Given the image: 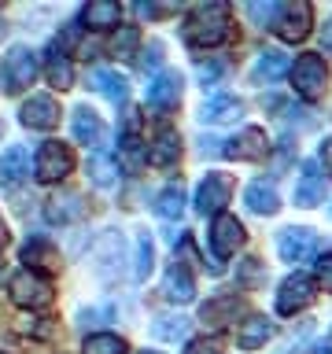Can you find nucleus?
<instances>
[{"label": "nucleus", "mask_w": 332, "mask_h": 354, "mask_svg": "<svg viewBox=\"0 0 332 354\" xmlns=\"http://www.w3.org/2000/svg\"><path fill=\"white\" fill-rule=\"evenodd\" d=\"M229 37V4L210 0V4H196L185 19V41L192 48H214Z\"/></svg>", "instance_id": "1"}, {"label": "nucleus", "mask_w": 332, "mask_h": 354, "mask_svg": "<svg viewBox=\"0 0 332 354\" xmlns=\"http://www.w3.org/2000/svg\"><path fill=\"white\" fill-rule=\"evenodd\" d=\"M8 292H11V303L22 306V310H44V306H52V299H55L52 281L41 277L37 270H19L11 277Z\"/></svg>", "instance_id": "2"}, {"label": "nucleus", "mask_w": 332, "mask_h": 354, "mask_svg": "<svg viewBox=\"0 0 332 354\" xmlns=\"http://www.w3.org/2000/svg\"><path fill=\"white\" fill-rule=\"evenodd\" d=\"M292 85H295V93L303 96V100H317L321 93H325V85H329V66L321 55L314 52H306V55H299V59L292 63Z\"/></svg>", "instance_id": "3"}, {"label": "nucleus", "mask_w": 332, "mask_h": 354, "mask_svg": "<svg viewBox=\"0 0 332 354\" xmlns=\"http://www.w3.org/2000/svg\"><path fill=\"white\" fill-rule=\"evenodd\" d=\"M71 170H74V151H71V144L44 140L41 148H37V159H33V174H37V181H44V185L63 181Z\"/></svg>", "instance_id": "4"}, {"label": "nucleus", "mask_w": 332, "mask_h": 354, "mask_svg": "<svg viewBox=\"0 0 332 354\" xmlns=\"http://www.w3.org/2000/svg\"><path fill=\"white\" fill-rule=\"evenodd\" d=\"M122 262H126V236L118 229H107L100 232L96 243H93V266L104 281H115L122 273Z\"/></svg>", "instance_id": "5"}, {"label": "nucleus", "mask_w": 332, "mask_h": 354, "mask_svg": "<svg viewBox=\"0 0 332 354\" xmlns=\"http://www.w3.org/2000/svg\"><path fill=\"white\" fill-rule=\"evenodd\" d=\"M310 22H314V8H310L306 0H288V4H281V11H277L273 33L284 44H295L310 33Z\"/></svg>", "instance_id": "6"}, {"label": "nucleus", "mask_w": 332, "mask_h": 354, "mask_svg": "<svg viewBox=\"0 0 332 354\" xmlns=\"http://www.w3.org/2000/svg\"><path fill=\"white\" fill-rule=\"evenodd\" d=\"M229 199H232V177L229 174L210 170L203 181H199V188H196V210L199 214H214L218 218Z\"/></svg>", "instance_id": "7"}, {"label": "nucleus", "mask_w": 332, "mask_h": 354, "mask_svg": "<svg viewBox=\"0 0 332 354\" xmlns=\"http://www.w3.org/2000/svg\"><path fill=\"white\" fill-rule=\"evenodd\" d=\"M33 77H37V55L26 44H15L4 59V88L8 93H22V88L33 85Z\"/></svg>", "instance_id": "8"}, {"label": "nucleus", "mask_w": 332, "mask_h": 354, "mask_svg": "<svg viewBox=\"0 0 332 354\" xmlns=\"http://www.w3.org/2000/svg\"><path fill=\"white\" fill-rule=\"evenodd\" d=\"M310 303H314V281H310L306 273L284 277L281 288H277V314L292 317V314H299V310H306Z\"/></svg>", "instance_id": "9"}, {"label": "nucleus", "mask_w": 332, "mask_h": 354, "mask_svg": "<svg viewBox=\"0 0 332 354\" xmlns=\"http://www.w3.org/2000/svg\"><path fill=\"white\" fill-rule=\"evenodd\" d=\"M243 240H248V232H243V221L237 214H218L210 221V251H214V259L237 254V248Z\"/></svg>", "instance_id": "10"}, {"label": "nucleus", "mask_w": 332, "mask_h": 354, "mask_svg": "<svg viewBox=\"0 0 332 354\" xmlns=\"http://www.w3.org/2000/svg\"><path fill=\"white\" fill-rule=\"evenodd\" d=\"M19 122L26 129H41V133H48L59 126V104H55V96L48 93H33L26 104L19 107Z\"/></svg>", "instance_id": "11"}, {"label": "nucleus", "mask_w": 332, "mask_h": 354, "mask_svg": "<svg viewBox=\"0 0 332 354\" xmlns=\"http://www.w3.org/2000/svg\"><path fill=\"white\" fill-rule=\"evenodd\" d=\"M314 251H317V232L306 225H292L277 236V254L284 262H310Z\"/></svg>", "instance_id": "12"}, {"label": "nucleus", "mask_w": 332, "mask_h": 354, "mask_svg": "<svg viewBox=\"0 0 332 354\" xmlns=\"http://www.w3.org/2000/svg\"><path fill=\"white\" fill-rule=\"evenodd\" d=\"M266 151H270V140H266V133L259 126L240 129L237 137L225 140V148H221L225 159H237V162H255V159H262Z\"/></svg>", "instance_id": "13"}, {"label": "nucleus", "mask_w": 332, "mask_h": 354, "mask_svg": "<svg viewBox=\"0 0 332 354\" xmlns=\"http://www.w3.org/2000/svg\"><path fill=\"white\" fill-rule=\"evenodd\" d=\"M181 74L177 71H159L148 82V107L155 111H174L177 104H181Z\"/></svg>", "instance_id": "14"}, {"label": "nucleus", "mask_w": 332, "mask_h": 354, "mask_svg": "<svg viewBox=\"0 0 332 354\" xmlns=\"http://www.w3.org/2000/svg\"><path fill=\"white\" fill-rule=\"evenodd\" d=\"M71 129H74V140H77V144H85V148H100V144L107 140V126H104V118H100L89 104L74 107V115H71Z\"/></svg>", "instance_id": "15"}, {"label": "nucleus", "mask_w": 332, "mask_h": 354, "mask_svg": "<svg viewBox=\"0 0 332 354\" xmlns=\"http://www.w3.org/2000/svg\"><path fill=\"white\" fill-rule=\"evenodd\" d=\"M237 314H240V299L232 295V292H221V295H214V299H207L203 306H199V321H203L207 328H225V325H232L237 321Z\"/></svg>", "instance_id": "16"}, {"label": "nucleus", "mask_w": 332, "mask_h": 354, "mask_svg": "<svg viewBox=\"0 0 332 354\" xmlns=\"http://www.w3.org/2000/svg\"><path fill=\"white\" fill-rule=\"evenodd\" d=\"M177 159H181V137H177V129L174 126L155 129V137L148 144V162L159 166V170H166V166H174Z\"/></svg>", "instance_id": "17"}, {"label": "nucleus", "mask_w": 332, "mask_h": 354, "mask_svg": "<svg viewBox=\"0 0 332 354\" xmlns=\"http://www.w3.org/2000/svg\"><path fill=\"white\" fill-rule=\"evenodd\" d=\"M240 115H243V104L229 93L210 96V100H203V107H199V122H207V126H229V122H237Z\"/></svg>", "instance_id": "18"}, {"label": "nucleus", "mask_w": 332, "mask_h": 354, "mask_svg": "<svg viewBox=\"0 0 332 354\" xmlns=\"http://www.w3.org/2000/svg\"><path fill=\"white\" fill-rule=\"evenodd\" d=\"M325 203V177H321L317 162H303V174L295 181V207H317Z\"/></svg>", "instance_id": "19"}, {"label": "nucleus", "mask_w": 332, "mask_h": 354, "mask_svg": "<svg viewBox=\"0 0 332 354\" xmlns=\"http://www.w3.org/2000/svg\"><path fill=\"white\" fill-rule=\"evenodd\" d=\"M243 203H248L251 214L270 218V214L281 210V196H277V188L270 181H251L248 188H243Z\"/></svg>", "instance_id": "20"}, {"label": "nucleus", "mask_w": 332, "mask_h": 354, "mask_svg": "<svg viewBox=\"0 0 332 354\" xmlns=\"http://www.w3.org/2000/svg\"><path fill=\"white\" fill-rule=\"evenodd\" d=\"M93 88L104 100H111V104H126L129 100V77L111 71V66H100V71H93Z\"/></svg>", "instance_id": "21"}, {"label": "nucleus", "mask_w": 332, "mask_h": 354, "mask_svg": "<svg viewBox=\"0 0 332 354\" xmlns=\"http://www.w3.org/2000/svg\"><path fill=\"white\" fill-rule=\"evenodd\" d=\"M82 214H85V207H82V196L77 192L52 196L48 203H44V218H48L52 225H71V221H77Z\"/></svg>", "instance_id": "22"}, {"label": "nucleus", "mask_w": 332, "mask_h": 354, "mask_svg": "<svg viewBox=\"0 0 332 354\" xmlns=\"http://www.w3.org/2000/svg\"><path fill=\"white\" fill-rule=\"evenodd\" d=\"M163 292H166L170 303H192V299H196L192 273H188L181 262H174L170 270H166V277H163Z\"/></svg>", "instance_id": "23"}, {"label": "nucleus", "mask_w": 332, "mask_h": 354, "mask_svg": "<svg viewBox=\"0 0 332 354\" xmlns=\"http://www.w3.org/2000/svg\"><path fill=\"white\" fill-rule=\"evenodd\" d=\"M273 336V325L266 321L262 314H251V317H243L240 321V328H237V343H240V351H259L266 347V339Z\"/></svg>", "instance_id": "24"}, {"label": "nucleus", "mask_w": 332, "mask_h": 354, "mask_svg": "<svg viewBox=\"0 0 332 354\" xmlns=\"http://www.w3.org/2000/svg\"><path fill=\"white\" fill-rule=\"evenodd\" d=\"M44 74H48V82L55 88H71L74 85V66L71 59H66V52L59 48V44H48V55H44Z\"/></svg>", "instance_id": "25"}, {"label": "nucleus", "mask_w": 332, "mask_h": 354, "mask_svg": "<svg viewBox=\"0 0 332 354\" xmlns=\"http://www.w3.org/2000/svg\"><path fill=\"white\" fill-rule=\"evenodd\" d=\"M118 19H122V8L115 0H93V4L82 8V22L89 30H111L118 26Z\"/></svg>", "instance_id": "26"}, {"label": "nucleus", "mask_w": 332, "mask_h": 354, "mask_svg": "<svg viewBox=\"0 0 332 354\" xmlns=\"http://www.w3.org/2000/svg\"><path fill=\"white\" fill-rule=\"evenodd\" d=\"M284 74H292V63H288V55L284 52H262L259 55V63H255V71H251V77H255V82H266V85H270V82H277V77H284Z\"/></svg>", "instance_id": "27"}, {"label": "nucleus", "mask_w": 332, "mask_h": 354, "mask_svg": "<svg viewBox=\"0 0 332 354\" xmlns=\"http://www.w3.org/2000/svg\"><path fill=\"white\" fill-rule=\"evenodd\" d=\"M26 166H30V159H26V148H8L4 155H0V185L4 188H11V185H19L22 177H26Z\"/></svg>", "instance_id": "28"}, {"label": "nucleus", "mask_w": 332, "mask_h": 354, "mask_svg": "<svg viewBox=\"0 0 332 354\" xmlns=\"http://www.w3.org/2000/svg\"><path fill=\"white\" fill-rule=\"evenodd\" d=\"M185 203H188V199H185L181 181H177V185H166L163 192L155 196V214L166 218V221H177V218L185 214Z\"/></svg>", "instance_id": "29"}, {"label": "nucleus", "mask_w": 332, "mask_h": 354, "mask_svg": "<svg viewBox=\"0 0 332 354\" xmlns=\"http://www.w3.org/2000/svg\"><path fill=\"white\" fill-rule=\"evenodd\" d=\"M22 262H26V270H33V266L52 270V266H59V254H55V248L44 236H33V240H26V248H22Z\"/></svg>", "instance_id": "30"}, {"label": "nucleus", "mask_w": 332, "mask_h": 354, "mask_svg": "<svg viewBox=\"0 0 332 354\" xmlns=\"http://www.w3.org/2000/svg\"><path fill=\"white\" fill-rule=\"evenodd\" d=\"M89 181H93L96 188H111V185L118 181V162L111 159L107 151L89 155Z\"/></svg>", "instance_id": "31"}, {"label": "nucleus", "mask_w": 332, "mask_h": 354, "mask_svg": "<svg viewBox=\"0 0 332 354\" xmlns=\"http://www.w3.org/2000/svg\"><path fill=\"white\" fill-rule=\"evenodd\" d=\"M85 354H126V339L115 336V332H93L85 336Z\"/></svg>", "instance_id": "32"}, {"label": "nucleus", "mask_w": 332, "mask_h": 354, "mask_svg": "<svg viewBox=\"0 0 332 354\" xmlns=\"http://www.w3.org/2000/svg\"><path fill=\"white\" fill-rule=\"evenodd\" d=\"M155 270V243L148 232H140L137 236V262H133V277L137 281H148V273Z\"/></svg>", "instance_id": "33"}, {"label": "nucleus", "mask_w": 332, "mask_h": 354, "mask_svg": "<svg viewBox=\"0 0 332 354\" xmlns=\"http://www.w3.org/2000/svg\"><path fill=\"white\" fill-rule=\"evenodd\" d=\"M151 332L159 339H185V332H188V317H181V314H159L151 321Z\"/></svg>", "instance_id": "34"}, {"label": "nucleus", "mask_w": 332, "mask_h": 354, "mask_svg": "<svg viewBox=\"0 0 332 354\" xmlns=\"http://www.w3.org/2000/svg\"><path fill=\"white\" fill-rule=\"evenodd\" d=\"M140 48V30L137 26H118L115 41H111V52L118 55V59H133Z\"/></svg>", "instance_id": "35"}, {"label": "nucleus", "mask_w": 332, "mask_h": 354, "mask_svg": "<svg viewBox=\"0 0 332 354\" xmlns=\"http://www.w3.org/2000/svg\"><path fill=\"white\" fill-rule=\"evenodd\" d=\"M262 277H266V270H262L259 259H243V266H240V284H259Z\"/></svg>", "instance_id": "36"}, {"label": "nucleus", "mask_w": 332, "mask_h": 354, "mask_svg": "<svg viewBox=\"0 0 332 354\" xmlns=\"http://www.w3.org/2000/svg\"><path fill=\"white\" fill-rule=\"evenodd\" d=\"M77 317H82V325H100V321L115 317V310H111V306H93V310H82Z\"/></svg>", "instance_id": "37"}, {"label": "nucleus", "mask_w": 332, "mask_h": 354, "mask_svg": "<svg viewBox=\"0 0 332 354\" xmlns=\"http://www.w3.org/2000/svg\"><path fill=\"white\" fill-rule=\"evenodd\" d=\"M277 11H281V4H248V15L255 22H277Z\"/></svg>", "instance_id": "38"}, {"label": "nucleus", "mask_w": 332, "mask_h": 354, "mask_svg": "<svg viewBox=\"0 0 332 354\" xmlns=\"http://www.w3.org/2000/svg\"><path fill=\"white\" fill-rule=\"evenodd\" d=\"M159 63H163V41H151L148 52L140 55V66H144V71H155Z\"/></svg>", "instance_id": "39"}, {"label": "nucleus", "mask_w": 332, "mask_h": 354, "mask_svg": "<svg viewBox=\"0 0 332 354\" xmlns=\"http://www.w3.org/2000/svg\"><path fill=\"white\" fill-rule=\"evenodd\" d=\"M221 71H225L221 63H199V66H196V74H199V82H203V85L218 82V77H221Z\"/></svg>", "instance_id": "40"}, {"label": "nucleus", "mask_w": 332, "mask_h": 354, "mask_svg": "<svg viewBox=\"0 0 332 354\" xmlns=\"http://www.w3.org/2000/svg\"><path fill=\"white\" fill-rule=\"evenodd\" d=\"M185 354H218V343L214 339H188V347H185Z\"/></svg>", "instance_id": "41"}, {"label": "nucleus", "mask_w": 332, "mask_h": 354, "mask_svg": "<svg viewBox=\"0 0 332 354\" xmlns=\"http://www.w3.org/2000/svg\"><path fill=\"white\" fill-rule=\"evenodd\" d=\"M317 281L325 292H332V254H325V259L317 262Z\"/></svg>", "instance_id": "42"}, {"label": "nucleus", "mask_w": 332, "mask_h": 354, "mask_svg": "<svg viewBox=\"0 0 332 354\" xmlns=\"http://www.w3.org/2000/svg\"><path fill=\"white\" fill-rule=\"evenodd\" d=\"M170 8H163V4H137V15L140 19H151V15H166Z\"/></svg>", "instance_id": "43"}, {"label": "nucleus", "mask_w": 332, "mask_h": 354, "mask_svg": "<svg viewBox=\"0 0 332 354\" xmlns=\"http://www.w3.org/2000/svg\"><path fill=\"white\" fill-rule=\"evenodd\" d=\"M321 166H325V174H332V137L321 144Z\"/></svg>", "instance_id": "44"}, {"label": "nucleus", "mask_w": 332, "mask_h": 354, "mask_svg": "<svg viewBox=\"0 0 332 354\" xmlns=\"http://www.w3.org/2000/svg\"><path fill=\"white\" fill-rule=\"evenodd\" d=\"M321 48H325V52L332 55V19L325 22V26H321Z\"/></svg>", "instance_id": "45"}, {"label": "nucleus", "mask_w": 332, "mask_h": 354, "mask_svg": "<svg viewBox=\"0 0 332 354\" xmlns=\"http://www.w3.org/2000/svg\"><path fill=\"white\" fill-rule=\"evenodd\" d=\"M8 243V225H4V218H0V248Z\"/></svg>", "instance_id": "46"}, {"label": "nucleus", "mask_w": 332, "mask_h": 354, "mask_svg": "<svg viewBox=\"0 0 332 354\" xmlns=\"http://www.w3.org/2000/svg\"><path fill=\"white\" fill-rule=\"evenodd\" d=\"M314 354H332V343H321V347H317Z\"/></svg>", "instance_id": "47"}, {"label": "nucleus", "mask_w": 332, "mask_h": 354, "mask_svg": "<svg viewBox=\"0 0 332 354\" xmlns=\"http://www.w3.org/2000/svg\"><path fill=\"white\" fill-rule=\"evenodd\" d=\"M137 354H166V351H155V347H148V351H137Z\"/></svg>", "instance_id": "48"}, {"label": "nucleus", "mask_w": 332, "mask_h": 354, "mask_svg": "<svg viewBox=\"0 0 332 354\" xmlns=\"http://www.w3.org/2000/svg\"><path fill=\"white\" fill-rule=\"evenodd\" d=\"M0 137H4V122H0Z\"/></svg>", "instance_id": "49"}]
</instances>
